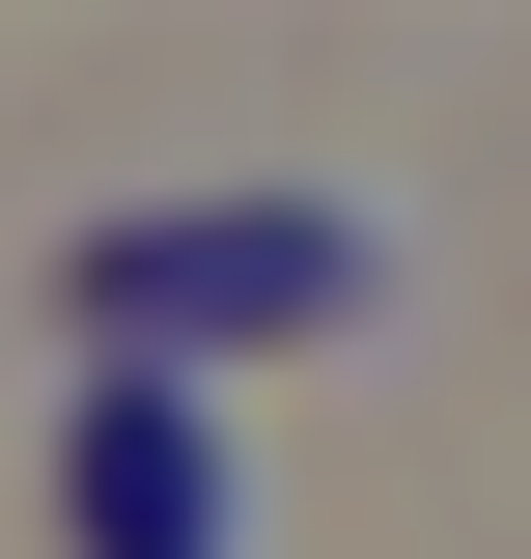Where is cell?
Instances as JSON below:
<instances>
[{
  "mask_svg": "<svg viewBox=\"0 0 531 559\" xmlns=\"http://www.w3.org/2000/svg\"><path fill=\"white\" fill-rule=\"evenodd\" d=\"M113 336H364L392 308V224L364 197H224V224H113L84 252Z\"/></svg>",
  "mask_w": 531,
  "mask_h": 559,
  "instance_id": "6da1fadb",
  "label": "cell"
},
{
  "mask_svg": "<svg viewBox=\"0 0 531 559\" xmlns=\"http://www.w3.org/2000/svg\"><path fill=\"white\" fill-rule=\"evenodd\" d=\"M57 503H84V559H252V448H224V392H197V364H113Z\"/></svg>",
  "mask_w": 531,
  "mask_h": 559,
  "instance_id": "7a4b0ae2",
  "label": "cell"
}]
</instances>
